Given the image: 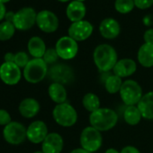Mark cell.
<instances>
[{"label": "cell", "instance_id": "ba28073f", "mask_svg": "<svg viewBox=\"0 0 153 153\" xmlns=\"http://www.w3.org/2000/svg\"><path fill=\"white\" fill-rule=\"evenodd\" d=\"M55 50L59 55V58L64 60H69L74 59L79 51V44L69 36H63L59 38L55 45Z\"/></svg>", "mask_w": 153, "mask_h": 153}, {"label": "cell", "instance_id": "9a60e30c", "mask_svg": "<svg viewBox=\"0 0 153 153\" xmlns=\"http://www.w3.org/2000/svg\"><path fill=\"white\" fill-rule=\"evenodd\" d=\"M137 70V64L131 59H118L114 68H113L114 74L121 79L129 78L132 76Z\"/></svg>", "mask_w": 153, "mask_h": 153}, {"label": "cell", "instance_id": "ac0fdd59", "mask_svg": "<svg viewBox=\"0 0 153 153\" xmlns=\"http://www.w3.org/2000/svg\"><path fill=\"white\" fill-rule=\"evenodd\" d=\"M86 7L83 4V2L80 1H72L71 3H69V5L67 7L66 9V14L68 18L72 22H79L82 21L83 18L86 16Z\"/></svg>", "mask_w": 153, "mask_h": 153}, {"label": "cell", "instance_id": "e575fe53", "mask_svg": "<svg viewBox=\"0 0 153 153\" xmlns=\"http://www.w3.org/2000/svg\"><path fill=\"white\" fill-rule=\"evenodd\" d=\"M15 57L16 54L12 53V52H7L5 54V62H15Z\"/></svg>", "mask_w": 153, "mask_h": 153}, {"label": "cell", "instance_id": "8d00e7d4", "mask_svg": "<svg viewBox=\"0 0 153 153\" xmlns=\"http://www.w3.org/2000/svg\"><path fill=\"white\" fill-rule=\"evenodd\" d=\"M15 15H16V13H14V12H12V11L7 12V15H6V16H5L6 21H7V22L13 23L14 18H15Z\"/></svg>", "mask_w": 153, "mask_h": 153}, {"label": "cell", "instance_id": "f1b7e54d", "mask_svg": "<svg viewBox=\"0 0 153 153\" xmlns=\"http://www.w3.org/2000/svg\"><path fill=\"white\" fill-rule=\"evenodd\" d=\"M30 59L28 55L25 51H19L16 53L15 57V63L20 68H25L26 65L29 63Z\"/></svg>", "mask_w": 153, "mask_h": 153}, {"label": "cell", "instance_id": "b9f144b4", "mask_svg": "<svg viewBox=\"0 0 153 153\" xmlns=\"http://www.w3.org/2000/svg\"><path fill=\"white\" fill-rule=\"evenodd\" d=\"M33 153H43L42 150H37V151H35V152H33Z\"/></svg>", "mask_w": 153, "mask_h": 153}, {"label": "cell", "instance_id": "83f0119b", "mask_svg": "<svg viewBox=\"0 0 153 153\" xmlns=\"http://www.w3.org/2000/svg\"><path fill=\"white\" fill-rule=\"evenodd\" d=\"M135 7L133 0H116L114 7L120 14H128Z\"/></svg>", "mask_w": 153, "mask_h": 153}, {"label": "cell", "instance_id": "9c48e42d", "mask_svg": "<svg viewBox=\"0 0 153 153\" xmlns=\"http://www.w3.org/2000/svg\"><path fill=\"white\" fill-rule=\"evenodd\" d=\"M37 13L32 7H24L18 10L13 21L16 29L20 31H27L36 24Z\"/></svg>", "mask_w": 153, "mask_h": 153}, {"label": "cell", "instance_id": "8fae6325", "mask_svg": "<svg viewBox=\"0 0 153 153\" xmlns=\"http://www.w3.org/2000/svg\"><path fill=\"white\" fill-rule=\"evenodd\" d=\"M68 36L76 42H82L88 39L93 33V25L88 21L72 23L68 28Z\"/></svg>", "mask_w": 153, "mask_h": 153}, {"label": "cell", "instance_id": "f35d334b", "mask_svg": "<svg viewBox=\"0 0 153 153\" xmlns=\"http://www.w3.org/2000/svg\"><path fill=\"white\" fill-rule=\"evenodd\" d=\"M105 153H120V151H118L117 149H115L114 148H110V149H106Z\"/></svg>", "mask_w": 153, "mask_h": 153}, {"label": "cell", "instance_id": "4316f807", "mask_svg": "<svg viewBox=\"0 0 153 153\" xmlns=\"http://www.w3.org/2000/svg\"><path fill=\"white\" fill-rule=\"evenodd\" d=\"M16 32V27L13 23L3 22L0 24V41L5 42L10 40Z\"/></svg>", "mask_w": 153, "mask_h": 153}, {"label": "cell", "instance_id": "cb8c5ba5", "mask_svg": "<svg viewBox=\"0 0 153 153\" xmlns=\"http://www.w3.org/2000/svg\"><path fill=\"white\" fill-rule=\"evenodd\" d=\"M142 115L137 105H129L124 109L123 119L128 125L135 126L140 123Z\"/></svg>", "mask_w": 153, "mask_h": 153}, {"label": "cell", "instance_id": "2e32d148", "mask_svg": "<svg viewBox=\"0 0 153 153\" xmlns=\"http://www.w3.org/2000/svg\"><path fill=\"white\" fill-rule=\"evenodd\" d=\"M120 25L114 18L104 19L99 25V32L101 35L108 40L116 38L120 33Z\"/></svg>", "mask_w": 153, "mask_h": 153}, {"label": "cell", "instance_id": "44dd1931", "mask_svg": "<svg viewBox=\"0 0 153 153\" xmlns=\"http://www.w3.org/2000/svg\"><path fill=\"white\" fill-rule=\"evenodd\" d=\"M138 61L143 68L153 67V44L144 43L138 51Z\"/></svg>", "mask_w": 153, "mask_h": 153}, {"label": "cell", "instance_id": "4dcf8cb0", "mask_svg": "<svg viewBox=\"0 0 153 153\" xmlns=\"http://www.w3.org/2000/svg\"><path fill=\"white\" fill-rule=\"evenodd\" d=\"M11 116L5 109H0V125L7 126L11 123Z\"/></svg>", "mask_w": 153, "mask_h": 153}, {"label": "cell", "instance_id": "8992f818", "mask_svg": "<svg viewBox=\"0 0 153 153\" xmlns=\"http://www.w3.org/2000/svg\"><path fill=\"white\" fill-rule=\"evenodd\" d=\"M79 141L82 149L94 153L97 151L103 144L102 133L91 125L88 126L81 131Z\"/></svg>", "mask_w": 153, "mask_h": 153}, {"label": "cell", "instance_id": "3957f363", "mask_svg": "<svg viewBox=\"0 0 153 153\" xmlns=\"http://www.w3.org/2000/svg\"><path fill=\"white\" fill-rule=\"evenodd\" d=\"M48 74V65L43 59H32L24 68V78L32 84H37L44 79Z\"/></svg>", "mask_w": 153, "mask_h": 153}, {"label": "cell", "instance_id": "30bf717a", "mask_svg": "<svg viewBox=\"0 0 153 153\" xmlns=\"http://www.w3.org/2000/svg\"><path fill=\"white\" fill-rule=\"evenodd\" d=\"M22 78L21 68L15 62H4L0 66V79L9 86L19 83Z\"/></svg>", "mask_w": 153, "mask_h": 153}, {"label": "cell", "instance_id": "603a6c76", "mask_svg": "<svg viewBox=\"0 0 153 153\" xmlns=\"http://www.w3.org/2000/svg\"><path fill=\"white\" fill-rule=\"evenodd\" d=\"M69 68L66 67V65H55L50 70V76L54 82L57 83H64L67 82L69 78Z\"/></svg>", "mask_w": 153, "mask_h": 153}, {"label": "cell", "instance_id": "ffe728a7", "mask_svg": "<svg viewBox=\"0 0 153 153\" xmlns=\"http://www.w3.org/2000/svg\"><path fill=\"white\" fill-rule=\"evenodd\" d=\"M48 94L50 98L56 105L66 103L68 98V93L66 88L63 86V84L57 83V82H53L50 85L48 88Z\"/></svg>", "mask_w": 153, "mask_h": 153}, {"label": "cell", "instance_id": "d590c367", "mask_svg": "<svg viewBox=\"0 0 153 153\" xmlns=\"http://www.w3.org/2000/svg\"><path fill=\"white\" fill-rule=\"evenodd\" d=\"M7 8H6V6L5 4H2V3H0V21H2L6 15H7Z\"/></svg>", "mask_w": 153, "mask_h": 153}, {"label": "cell", "instance_id": "836d02e7", "mask_svg": "<svg viewBox=\"0 0 153 153\" xmlns=\"http://www.w3.org/2000/svg\"><path fill=\"white\" fill-rule=\"evenodd\" d=\"M120 153H140V151L136 147L128 145V146L123 147L122 149V150L120 151Z\"/></svg>", "mask_w": 153, "mask_h": 153}, {"label": "cell", "instance_id": "ab89813d", "mask_svg": "<svg viewBox=\"0 0 153 153\" xmlns=\"http://www.w3.org/2000/svg\"><path fill=\"white\" fill-rule=\"evenodd\" d=\"M11 1V0H0V3H2V4H6L7 2Z\"/></svg>", "mask_w": 153, "mask_h": 153}, {"label": "cell", "instance_id": "60d3db41", "mask_svg": "<svg viewBox=\"0 0 153 153\" xmlns=\"http://www.w3.org/2000/svg\"><path fill=\"white\" fill-rule=\"evenodd\" d=\"M58 1H59V2H62V3H65V2H68V1H69V0H58Z\"/></svg>", "mask_w": 153, "mask_h": 153}, {"label": "cell", "instance_id": "52a82bcc", "mask_svg": "<svg viewBox=\"0 0 153 153\" xmlns=\"http://www.w3.org/2000/svg\"><path fill=\"white\" fill-rule=\"evenodd\" d=\"M27 129L18 122H11L5 126L3 130V136L6 141L11 145H19L26 139Z\"/></svg>", "mask_w": 153, "mask_h": 153}, {"label": "cell", "instance_id": "4fadbf2b", "mask_svg": "<svg viewBox=\"0 0 153 153\" xmlns=\"http://www.w3.org/2000/svg\"><path fill=\"white\" fill-rule=\"evenodd\" d=\"M48 134L49 132L46 123L40 120L33 122L26 131L27 140L34 144L42 143Z\"/></svg>", "mask_w": 153, "mask_h": 153}, {"label": "cell", "instance_id": "7bdbcfd3", "mask_svg": "<svg viewBox=\"0 0 153 153\" xmlns=\"http://www.w3.org/2000/svg\"><path fill=\"white\" fill-rule=\"evenodd\" d=\"M76 1H80V2H83V1H85V0H76Z\"/></svg>", "mask_w": 153, "mask_h": 153}, {"label": "cell", "instance_id": "7402d4cb", "mask_svg": "<svg viewBox=\"0 0 153 153\" xmlns=\"http://www.w3.org/2000/svg\"><path fill=\"white\" fill-rule=\"evenodd\" d=\"M27 48L29 53L34 59H42L47 50L44 41L38 36H33L29 40Z\"/></svg>", "mask_w": 153, "mask_h": 153}, {"label": "cell", "instance_id": "e0dca14e", "mask_svg": "<svg viewBox=\"0 0 153 153\" xmlns=\"http://www.w3.org/2000/svg\"><path fill=\"white\" fill-rule=\"evenodd\" d=\"M40 104L34 98H25L19 105V113L25 118H33L40 112Z\"/></svg>", "mask_w": 153, "mask_h": 153}, {"label": "cell", "instance_id": "7c38bea8", "mask_svg": "<svg viewBox=\"0 0 153 153\" xmlns=\"http://www.w3.org/2000/svg\"><path fill=\"white\" fill-rule=\"evenodd\" d=\"M36 25L42 32L51 33L57 31L59 27V19L51 11L42 10L37 14Z\"/></svg>", "mask_w": 153, "mask_h": 153}, {"label": "cell", "instance_id": "1f68e13d", "mask_svg": "<svg viewBox=\"0 0 153 153\" xmlns=\"http://www.w3.org/2000/svg\"><path fill=\"white\" fill-rule=\"evenodd\" d=\"M136 7L140 9H147L153 5V0H133Z\"/></svg>", "mask_w": 153, "mask_h": 153}, {"label": "cell", "instance_id": "d6a6232c", "mask_svg": "<svg viewBox=\"0 0 153 153\" xmlns=\"http://www.w3.org/2000/svg\"><path fill=\"white\" fill-rule=\"evenodd\" d=\"M143 39L145 43L153 44V29H149L144 33Z\"/></svg>", "mask_w": 153, "mask_h": 153}, {"label": "cell", "instance_id": "5b68a950", "mask_svg": "<svg viewBox=\"0 0 153 153\" xmlns=\"http://www.w3.org/2000/svg\"><path fill=\"white\" fill-rule=\"evenodd\" d=\"M119 94L122 101L127 106L137 105L143 96L140 85L133 79L124 80Z\"/></svg>", "mask_w": 153, "mask_h": 153}, {"label": "cell", "instance_id": "277c9868", "mask_svg": "<svg viewBox=\"0 0 153 153\" xmlns=\"http://www.w3.org/2000/svg\"><path fill=\"white\" fill-rule=\"evenodd\" d=\"M54 121L62 127H71L78 121V113L75 107L68 103L56 105L52 111Z\"/></svg>", "mask_w": 153, "mask_h": 153}, {"label": "cell", "instance_id": "5bb4252c", "mask_svg": "<svg viewBox=\"0 0 153 153\" xmlns=\"http://www.w3.org/2000/svg\"><path fill=\"white\" fill-rule=\"evenodd\" d=\"M64 140L60 134L51 132L47 135L42 143V151L43 153H60L63 149Z\"/></svg>", "mask_w": 153, "mask_h": 153}, {"label": "cell", "instance_id": "f546056e", "mask_svg": "<svg viewBox=\"0 0 153 153\" xmlns=\"http://www.w3.org/2000/svg\"><path fill=\"white\" fill-rule=\"evenodd\" d=\"M42 59L46 62L47 65L48 64H53L58 60L59 55H58L55 49H48V50H46V52L44 53Z\"/></svg>", "mask_w": 153, "mask_h": 153}, {"label": "cell", "instance_id": "6da1fadb", "mask_svg": "<svg viewBox=\"0 0 153 153\" xmlns=\"http://www.w3.org/2000/svg\"><path fill=\"white\" fill-rule=\"evenodd\" d=\"M95 65L101 72H108L113 70L118 61L117 52L114 47L104 43L98 45L93 53Z\"/></svg>", "mask_w": 153, "mask_h": 153}, {"label": "cell", "instance_id": "7a4b0ae2", "mask_svg": "<svg viewBox=\"0 0 153 153\" xmlns=\"http://www.w3.org/2000/svg\"><path fill=\"white\" fill-rule=\"evenodd\" d=\"M90 125L99 131H107L115 127L118 123V114L111 108L100 107L89 115Z\"/></svg>", "mask_w": 153, "mask_h": 153}, {"label": "cell", "instance_id": "d4e9b609", "mask_svg": "<svg viewBox=\"0 0 153 153\" xmlns=\"http://www.w3.org/2000/svg\"><path fill=\"white\" fill-rule=\"evenodd\" d=\"M123 83V79H121V78H119V76H117L116 75L113 74L105 79V88L107 93L114 95V94L120 92V89L122 88Z\"/></svg>", "mask_w": 153, "mask_h": 153}, {"label": "cell", "instance_id": "484cf974", "mask_svg": "<svg viewBox=\"0 0 153 153\" xmlns=\"http://www.w3.org/2000/svg\"><path fill=\"white\" fill-rule=\"evenodd\" d=\"M82 105L91 114L100 108V99L95 93H87L82 98Z\"/></svg>", "mask_w": 153, "mask_h": 153}, {"label": "cell", "instance_id": "d6986e66", "mask_svg": "<svg viewBox=\"0 0 153 153\" xmlns=\"http://www.w3.org/2000/svg\"><path fill=\"white\" fill-rule=\"evenodd\" d=\"M137 106L140 111L142 118L153 120V91L143 94Z\"/></svg>", "mask_w": 153, "mask_h": 153}, {"label": "cell", "instance_id": "74e56055", "mask_svg": "<svg viewBox=\"0 0 153 153\" xmlns=\"http://www.w3.org/2000/svg\"><path fill=\"white\" fill-rule=\"evenodd\" d=\"M69 153H91V152H89V151H88V150H86V149H84L82 148H76V149L71 150Z\"/></svg>", "mask_w": 153, "mask_h": 153}]
</instances>
